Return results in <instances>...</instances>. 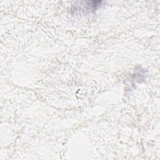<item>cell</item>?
<instances>
[{"label":"cell","mask_w":160,"mask_h":160,"mask_svg":"<svg viewBox=\"0 0 160 160\" xmlns=\"http://www.w3.org/2000/svg\"><path fill=\"white\" fill-rule=\"evenodd\" d=\"M102 1H89L80 2V6H78V10L83 11L84 12H92L96 11L99 7L102 5Z\"/></svg>","instance_id":"1"}]
</instances>
